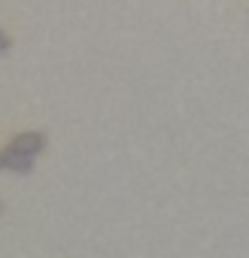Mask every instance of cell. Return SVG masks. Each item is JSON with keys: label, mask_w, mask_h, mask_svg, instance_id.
Listing matches in <instances>:
<instances>
[{"label": "cell", "mask_w": 249, "mask_h": 258, "mask_svg": "<svg viewBox=\"0 0 249 258\" xmlns=\"http://www.w3.org/2000/svg\"><path fill=\"white\" fill-rule=\"evenodd\" d=\"M46 143H49L46 134H40V131H25V134H19V137L10 140V149L22 152V155H28V158H37V155H43Z\"/></svg>", "instance_id": "cell-1"}, {"label": "cell", "mask_w": 249, "mask_h": 258, "mask_svg": "<svg viewBox=\"0 0 249 258\" xmlns=\"http://www.w3.org/2000/svg\"><path fill=\"white\" fill-rule=\"evenodd\" d=\"M10 49H13V37H10L4 28H0V55H7Z\"/></svg>", "instance_id": "cell-3"}, {"label": "cell", "mask_w": 249, "mask_h": 258, "mask_svg": "<svg viewBox=\"0 0 249 258\" xmlns=\"http://www.w3.org/2000/svg\"><path fill=\"white\" fill-rule=\"evenodd\" d=\"M34 164H37V158H28V155L16 152V149H10V146L0 152V170H10V173H31Z\"/></svg>", "instance_id": "cell-2"}]
</instances>
